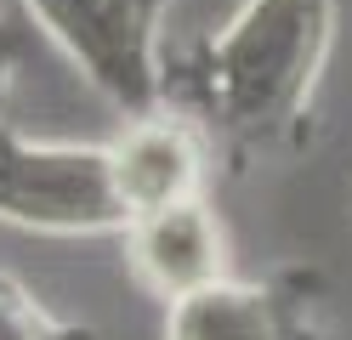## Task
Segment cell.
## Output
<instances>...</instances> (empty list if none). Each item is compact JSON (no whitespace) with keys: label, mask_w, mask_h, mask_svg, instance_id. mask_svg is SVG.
<instances>
[{"label":"cell","mask_w":352,"mask_h":340,"mask_svg":"<svg viewBox=\"0 0 352 340\" xmlns=\"http://www.w3.org/2000/svg\"><path fill=\"white\" fill-rule=\"evenodd\" d=\"M336 45V0H239L205 45L199 102L239 142H278L313 108Z\"/></svg>","instance_id":"obj_1"},{"label":"cell","mask_w":352,"mask_h":340,"mask_svg":"<svg viewBox=\"0 0 352 340\" xmlns=\"http://www.w3.org/2000/svg\"><path fill=\"white\" fill-rule=\"evenodd\" d=\"M0 221L52 238L125 233L108 148L91 142H29L0 120Z\"/></svg>","instance_id":"obj_2"},{"label":"cell","mask_w":352,"mask_h":340,"mask_svg":"<svg viewBox=\"0 0 352 340\" xmlns=\"http://www.w3.org/2000/svg\"><path fill=\"white\" fill-rule=\"evenodd\" d=\"M23 6L114 108L125 113L160 108L165 97L160 23L170 0H23Z\"/></svg>","instance_id":"obj_3"},{"label":"cell","mask_w":352,"mask_h":340,"mask_svg":"<svg viewBox=\"0 0 352 340\" xmlns=\"http://www.w3.org/2000/svg\"><path fill=\"white\" fill-rule=\"evenodd\" d=\"M165 340H324V329L307 295L222 272L165 301Z\"/></svg>","instance_id":"obj_4"},{"label":"cell","mask_w":352,"mask_h":340,"mask_svg":"<svg viewBox=\"0 0 352 340\" xmlns=\"http://www.w3.org/2000/svg\"><path fill=\"white\" fill-rule=\"evenodd\" d=\"M108 170L125 216H148L165 204L199 199L205 188V148L188 120H170L165 108L137 113L114 142H108Z\"/></svg>","instance_id":"obj_5"},{"label":"cell","mask_w":352,"mask_h":340,"mask_svg":"<svg viewBox=\"0 0 352 340\" xmlns=\"http://www.w3.org/2000/svg\"><path fill=\"white\" fill-rule=\"evenodd\" d=\"M125 261L142 289H153L160 301H176V295L228 272V238L222 221L205 210V199H182L125 221Z\"/></svg>","instance_id":"obj_6"},{"label":"cell","mask_w":352,"mask_h":340,"mask_svg":"<svg viewBox=\"0 0 352 340\" xmlns=\"http://www.w3.org/2000/svg\"><path fill=\"white\" fill-rule=\"evenodd\" d=\"M0 340H97V335L63 324L40 295H29L12 272H0Z\"/></svg>","instance_id":"obj_7"},{"label":"cell","mask_w":352,"mask_h":340,"mask_svg":"<svg viewBox=\"0 0 352 340\" xmlns=\"http://www.w3.org/2000/svg\"><path fill=\"white\" fill-rule=\"evenodd\" d=\"M12 74H17V34H12V23L0 17V102H6V91H12Z\"/></svg>","instance_id":"obj_8"}]
</instances>
